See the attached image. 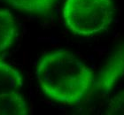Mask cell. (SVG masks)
Returning a JSON list of instances; mask_svg holds the SVG:
<instances>
[{
	"instance_id": "1",
	"label": "cell",
	"mask_w": 124,
	"mask_h": 115,
	"mask_svg": "<svg viewBox=\"0 0 124 115\" xmlns=\"http://www.w3.org/2000/svg\"><path fill=\"white\" fill-rule=\"evenodd\" d=\"M36 77L46 97L69 105L82 102L95 82L92 70L76 55L64 50L42 57Z\"/></svg>"
},
{
	"instance_id": "2",
	"label": "cell",
	"mask_w": 124,
	"mask_h": 115,
	"mask_svg": "<svg viewBox=\"0 0 124 115\" xmlns=\"http://www.w3.org/2000/svg\"><path fill=\"white\" fill-rule=\"evenodd\" d=\"M114 14L113 0H66L63 7L66 26L81 36H92L107 29Z\"/></svg>"
},
{
	"instance_id": "3",
	"label": "cell",
	"mask_w": 124,
	"mask_h": 115,
	"mask_svg": "<svg viewBox=\"0 0 124 115\" xmlns=\"http://www.w3.org/2000/svg\"><path fill=\"white\" fill-rule=\"evenodd\" d=\"M124 77V43L118 44L108 56L95 78L96 90L107 94Z\"/></svg>"
},
{
	"instance_id": "4",
	"label": "cell",
	"mask_w": 124,
	"mask_h": 115,
	"mask_svg": "<svg viewBox=\"0 0 124 115\" xmlns=\"http://www.w3.org/2000/svg\"><path fill=\"white\" fill-rule=\"evenodd\" d=\"M17 34L18 25L15 18L8 10L0 8V54L13 46Z\"/></svg>"
},
{
	"instance_id": "5",
	"label": "cell",
	"mask_w": 124,
	"mask_h": 115,
	"mask_svg": "<svg viewBox=\"0 0 124 115\" xmlns=\"http://www.w3.org/2000/svg\"><path fill=\"white\" fill-rule=\"evenodd\" d=\"M59 0H0L16 11L36 15L49 14Z\"/></svg>"
},
{
	"instance_id": "6",
	"label": "cell",
	"mask_w": 124,
	"mask_h": 115,
	"mask_svg": "<svg viewBox=\"0 0 124 115\" xmlns=\"http://www.w3.org/2000/svg\"><path fill=\"white\" fill-rule=\"evenodd\" d=\"M23 86L21 74L11 65L0 59V96L13 91H21Z\"/></svg>"
},
{
	"instance_id": "7",
	"label": "cell",
	"mask_w": 124,
	"mask_h": 115,
	"mask_svg": "<svg viewBox=\"0 0 124 115\" xmlns=\"http://www.w3.org/2000/svg\"><path fill=\"white\" fill-rule=\"evenodd\" d=\"M29 109L21 91H13L0 96V115H26Z\"/></svg>"
},
{
	"instance_id": "8",
	"label": "cell",
	"mask_w": 124,
	"mask_h": 115,
	"mask_svg": "<svg viewBox=\"0 0 124 115\" xmlns=\"http://www.w3.org/2000/svg\"><path fill=\"white\" fill-rule=\"evenodd\" d=\"M106 113L110 115H124V90L113 97L106 104Z\"/></svg>"
}]
</instances>
